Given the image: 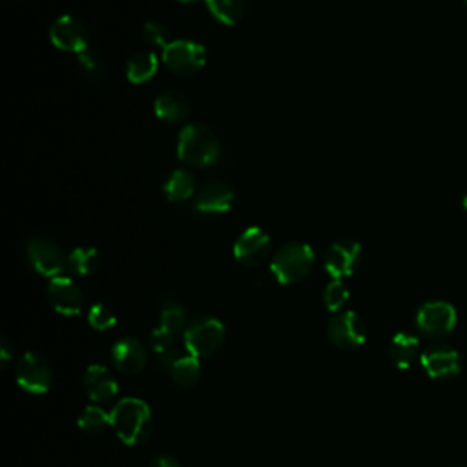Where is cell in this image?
Segmentation results:
<instances>
[{
  "label": "cell",
  "instance_id": "cell-8",
  "mask_svg": "<svg viewBox=\"0 0 467 467\" xmlns=\"http://www.w3.org/2000/svg\"><path fill=\"white\" fill-rule=\"evenodd\" d=\"M26 254L31 266L46 277H57L64 268L60 246L47 237H31L26 243Z\"/></svg>",
  "mask_w": 467,
  "mask_h": 467
},
{
  "label": "cell",
  "instance_id": "cell-10",
  "mask_svg": "<svg viewBox=\"0 0 467 467\" xmlns=\"http://www.w3.org/2000/svg\"><path fill=\"white\" fill-rule=\"evenodd\" d=\"M47 299L51 306L62 316H77L84 308L82 290L73 279L66 275L51 277L47 285Z\"/></svg>",
  "mask_w": 467,
  "mask_h": 467
},
{
  "label": "cell",
  "instance_id": "cell-13",
  "mask_svg": "<svg viewBox=\"0 0 467 467\" xmlns=\"http://www.w3.org/2000/svg\"><path fill=\"white\" fill-rule=\"evenodd\" d=\"M359 254H361V244L358 241H352V239L337 241L325 254V261H323L325 270L334 279L347 277L354 272L359 261Z\"/></svg>",
  "mask_w": 467,
  "mask_h": 467
},
{
  "label": "cell",
  "instance_id": "cell-34",
  "mask_svg": "<svg viewBox=\"0 0 467 467\" xmlns=\"http://www.w3.org/2000/svg\"><path fill=\"white\" fill-rule=\"evenodd\" d=\"M462 206H463V210L467 212V193L463 195V199H462Z\"/></svg>",
  "mask_w": 467,
  "mask_h": 467
},
{
  "label": "cell",
  "instance_id": "cell-27",
  "mask_svg": "<svg viewBox=\"0 0 467 467\" xmlns=\"http://www.w3.org/2000/svg\"><path fill=\"white\" fill-rule=\"evenodd\" d=\"M88 323L95 328V330H109L111 327L117 325V316L113 314V310L104 305V303H95L89 306L88 310Z\"/></svg>",
  "mask_w": 467,
  "mask_h": 467
},
{
  "label": "cell",
  "instance_id": "cell-26",
  "mask_svg": "<svg viewBox=\"0 0 467 467\" xmlns=\"http://www.w3.org/2000/svg\"><path fill=\"white\" fill-rule=\"evenodd\" d=\"M159 327L170 332L171 336H177L179 332H184V308L179 303H168L162 306L159 316Z\"/></svg>",
  "mask_w": 467,
  "mask_h": 467
},
{
  "label": "cell",
  "instance_id": "cell-28",
  "mask_svg": "<svg viewBox=\"0 0 467 467\" xmlns=\"http://www.w3.org/2000/svg\"><path fill=\"white\" fill-rule=\"evenodd\" d=\"M348 296L350 292L345 283L341 279H332L323 292V301L330 312H337L347 303Z\"/></svg>",
  "mask_w": 467,
  "mask_h": 467
},
{
  "label": "cell",
  "instance_id": "cell-16",
  "mask_svg": "<svg viewBox=\"0 0 467 467\" xmlns=\"http://www.w3.org/2000/svg\"><path fill=\"white\" fill-rule=\"evenodd\" d=\"M421 367L432 378L454 376L460 370V356L449 345H431L421 352Z\"/></svg>",
  "mask_w": 467,
  "mask_h": 467
},
{
  "label": "cell",
  "instance_id": "cell-3",
  "mask_svg": "<svg viewBox=\"0 0 467 467\" xmlns=\"http://www.w3.org/2000/svg\"><path fill=\"white\" fill-rule=\"evenodd\" d=\"M314 265V250L306 243H285L272 257L270 270L281 285H292L306 277Z\"/></svg>",
  "mask_w": 467,
  "mask_h": 467
},
{
  "label": "cell",
  "instance_id": "cell-21",
  "mask_svg": "<svg viewBox=\"0 0 467 467\" xmlns=\"http://www.w3.org/2000/svg\"><path fill=\"white\" fill-rule=\"evenodd\" d=\"M157 71V55L153 51H137L126 66V77L133 84L150 80Z\"/></svg>",
  "mask_w": 467,
  "mask_h": 467
},
{
  "label": "cell",
  "instance_id": "cell-30",
  "mask_svg": "<svg viewBox=\"0 0 467 467\" xmlns=\"http://www.w3.org/2000/svg\"><path fill=\"white\" fill-rule=\"evenodd\" d=\"M142 31H144V38H146L151 46H155V47H162V49H164V47L171 42L166 26H162V24H159V22H148Z\"/></svg>",
  "mask_w": 467,
  "mask_h": 467
},
{
  "label": "cell",
  "instance_id": "cell-4",
  "mask_svg": "<svg viewBox=\"0 0 467 467\" xmlns=\"http://www.w3.org/2000/svg\"><path fill=\"white\" fill-rule=\"evenodd\" d=\"M226 337L224 325L212 316H197L182 332L184 348L195 358H208L215 354Z\"/></svg>",
  "mask_w": 467,
  "mask_h": 467
},
{
  "label": "cell",
  "instance_id": "cell-23",
  "mask_svg": "<svg viewBox=\"0 0 467 467\" xmlns=\"http://www.w3.org/2000/svg\"><path fill=\"white\" fill-rule=\"evenodd\" d=\"M204 2L210 13L213 15V18L226 26L237 24L244 15V7H246L244 0H204Z\"/></svg>",
  "mask_w": 467,
  "mask_h": 467
},
{
  "label": "cell",
  "instance_id": "cell-1",
  "mask_svg": "<svg viewBox=\"0 0 467 467\" xmlns=\"http://www.w3.org/2000/svg\"><path fill=\"white\" fill-rule=\"evenodd\" d=\"M111 427L126 445H139L151 431L150 405L139 398H122L109 412Z\"/></svg>",
  "mask_w": 467,
  "mask_h": 467
},
{
  "label": "cell",
  "instance_id": "cell-24",
  "mask_svg": "<svg viewBox=\"0 0 467 467\" xmlns=\"http://www.w3.org/2000/svg\"><path fill=\"white\" fill-rule=\"evenodd\" d=\"M100 265L99 252L91 246H78L67 255V266L78 274V275H88L93 274Z\"/></svg>",
  "mask_w": 467,
  "mask_h": 467
},
{
  "label": "cell",
  "instance_id": "cell-25",
  "mask_svg": "<svg viewBox=\"0 0 467 467\" xmlns=\"http://www.w3.org/2000/svg\"><path fill=\"white\" fill-rule=\"evenodd\" d=\"M77 423H78L80 431H84L88 434H97V432L104 431L108 425H111V418H109V414L102 407L88 405L80 412Z\"/></svg>",
  "mask_w": 467,
  "mask_h": 467
},
{
  "label": "cell",
  "instance_id": "cell-36",
  "mask_svg": "<svg viewBox=\"0 0 467 467\" xmlns=\"http://www.w3.org/2000/svg\"><path fill=\"white\" fill-rule=\"evenodd\" d=\"M465 5H467V0H465Z\"/></svg>",
  "mask_w": 467,
  "mask_h": 467
},
{
  "label": "cell",
  "instance_id": "cell-19",
  "mask_svg": "<svg viewBox=\"0 0 467 467\" xmlns=\"http://www.w3.org/2000/svg\"><path fill=\"white\" fill-rule=\"evenodd\" d=\"M420 341L409 332H398L389 345V359L398 368H409L418 356Z\"/></svg>",
  "mask_w": 467,
  "mask_h": 467
},
{
  "label": "cell",
  "instance_id": "cell-18",
  "mask_svg": "<svg viewBox=\"0 0 467 467\" xmlns=\"http://www.w3.org/2000/svg\"><path fill=\"white\" fill-rule=\"evenodd\" d=\"M155 115L166 122H181L190 115V100L184 93L168 89L155 99Z\"/></svg>",
  "mask_w": 467,
  "mask_h": 467
},
{
  "label": "cell",
  "instance_id": "cell-31",
  "mask_svg": "<svg viewBox=\"0 0 467 467\" xmlns=\"http://www.w3.org/2000/svg\"><path fill=\"white\" fill-rule=\"evenodd\" d=\"M175 336H171L170 332H166L164 328H161L159 325L150 332V347L151 350H155L157 356H162L166 352L171 350Z\"/></svg>",
  "mask_w": 467,
  "mask_h": 467
},
{
  "label": "cell",
  "instance_id": "cell-17",
  "mask_svg": "<svg viewBox=\"0 0 467 467\" xmlns=\"http://www.w3.org/2000/svg\"><path fill=\"white\" fill-rule=\"evenodd\" d=\"M234 202V190L221 181H210L195 195V208L202 213H224Z\"/></svg>",
  "mask_w": 467,
  "mask_h": 467
},
{
  "label": "cell",
  "instance_id": "cell-7",
  "mask_svg": "<svg viewBox=\"0 0 467 467\" xmlns=\"http://www.w3.org/2000/svg\"><path fill=\"white\" fill-rule=\"evenodd\" d=\"M16 383L29 394H46L51 387V368L36 352H26L16 363Z\"/></svg>",
  "mask_w": 467,
  "mask_h": 467
},
{
  "label": "cell",
  "instance_id": "cell-29",
  "mask_svg": "<svg viewBox=\"0 0 467 467\" xmlns=\"http://www.w3.org/2000/svg\"><path fill=\"white\" fill-rule=\"evenodd\" d=\"M78 66H80V71L86 80L99 82L102 78V73H104L102 60L95 51L86 49V51L78 53Z\"/></svg>",
  "mask_w": 467,
  "mask_h": 467
},
{
  "label": "cell",
  "instance_id": "cell-22",
  "mask_svg": "<svg viewBox=\"0 0 467 467\" xmlns=\"http://www.w3.org/2000/svg\"><path fill=\"white\" fill-rule=\"evenodd\" d=\"M193 175L186 170H175L164 182V193L171 202H182L193 195Z\"/></svg>",
  "mask_w": 467,
  "mask_h": 467
},
{
  "label": "cell",
  "instance_id": "cell-35",
  "mask_svg": "<svg viewBox=\"0 0 467 467\" xmlns=\"http://www.w3.org/2000/svg\"><path fill=\"white\" fill-rule=\"evenodd\" d=\"M181 2H186V4H188V2H197V0H181Z\"/></svg>",
  "mask_w": 467,
  "mask_h": 467
},
{
  "label": "cell",
  "instance_id": "cell-9",
  "mask_svg": "<svg viewBox=\"0 0 467 467\" xmlns=\"http://www.w3.org/2000/svg\"><path fill=\"white\" fill-rule=\"evenodd\" d=\"M416 325L427 336L449 334L456 325V310L447 301H429L420 306Z\"/></svg>",
  "mask_w": 467,
  "mask_h": 467
},
{
  "label": "cell",
  "instance_id": "cell-20",
  "mask_svg": "<svg viewBox=\"0 0 467 467\" xmlns=\"http://www.w3.org/2000/svg\"><path fill=\"white\" fill-rule=\"evenodd\" d=\"M168 374L173 379V383L182 387V389H188V387L195 385L199 376H201L199 358H195L192 354H179L177 359L171 363Z\"/></svg>",
  "mask_w": 467,
  "mask_h": 467
},
{
  "label": "cell",
  "instance_id": "cell-15",
  "mask_svg": "<svg viewBox=\"0 0 467 467\" xmlns=\"http://www.w3.org/2000/svg\"><path fill=\"white\" fill-rule=\"evenodd\" d=\"M111 361L122 374H139L146 367L148 354L137 337L126 336L111 347Z\"/></svg>",
  "mask_w": 467,
  "mask_h": 467
},
{
  "label": "cell",
  "instance_id": "cell-2",
  "mask_svg": "<svg viewBox=\"0 0 467 467\" xmlns=\"http://www.w3.org/2000/svg\"><path fill=\"white\" fill-rule=\"evenodd\" d=\"M177 153L190 166H210L219 159L221 144L208 126L190 124L179 133Z\"/></svg>",
  "mask_w": 467,
  "mask_h": 467
},
{
  "label": "cell",
  "instance_id": "cell-33",
  "mask_svg": "<svg viewBox=\"0 0 467 467\" xmlns=\"http://www.w3.org/2000/svg\"><path fill=\"white\" fill-rule=\"evenodd\" d=\"M150 467H181V463L171 456H157L151 460Z\"/></svg>",
  "mask_w": 467,
  "mask_h": 467
},
{
  "label": "cell",
  "instance_id": "cell-32",
  "mask_svg": "<svg viewBox=\"0 0 467 467\" xmlns=\"http://www.w3.org/2000/svg\"><path fill=\"white\" fill-rule=\"evenodd\" d=\"M13 348H11V343L5 339V337H2L0 339V361H2V367L5 368L7 365H9V361H11V358H13V352H11Z\"/></svg>",
  "mask_w": 467,
  "mask_h": 467
},
{
  "label": "cell",
  "instance_id": "cell-14",
  "mask_svg": "<svg viewBox=\"0 0 467 467\" xmlns=\"http://www.w3.org/2000/svg\"><path fill=\"white\" fill-rule=\"evenodd\" d=\"M82 387L88 398L95 403H104L113 400L119 394V383L111 370L104 365L93 363L84 370Z\"/></svg>",
  "mask_w": 467,
  "mask_h": 467
},
{
  "label": "cell",
  "instance_id": "cell-5",
  "mask_svg": "<svg viewBox=\"0 0 467 467\" xmlns=\"http://www.w3.org/2000/svg\"><path fill=\"white\" fill-rule=\"evenodd\" d=\"M327 336L330 343L341 350H352L365 343L367 327L359 314L347 310L336 314L327 323Z\"/></svg>",
  "mask_w": 467,
  "mask_h": 467
},
{
  "label": "cell",
  "instance_id": "cell-11",
  "mask_svg": "<svg viewBox=\"0 0 467 467\" xmlns=\"http://www.w3.org/2000/svg\"><path fill=\"white\" fill-rule=\"evenodd\" d=\"M49 38L53 46L62 51L82 53L88 49V29L77 16L71 15H64L53 22Z\"/></svg>",
  "mask_w": 467,
  "mask_h": 467
},
{
  "label": "cell",
  "instance_id": "cell-6",
  "mask_svg": "<svg viewBox=\"0 0 467 467\" xmlns=\"http://www.w3.org/2000/svg\"><path fill=\"white\" fill-rule=\"evenodd\" d=\"M162 60L171 73L192 75L206 62V47L193 40H171L164 51Z\"/></svg>",
  "mask_w": 467,
  "mask_h": 467
},
{
  "label": "cell",
  "instance_id": "cell-12",
  "mask_svg": "<svg viewBox=\"0 0 467 467\" xmlns=\"http://www.w3.org/2000/svg\"><path fill=\"white\" fill-rule=\"evenodd\" d=\"M270 250V237L259 226L246 228L234 244L235 259L244 266H257L265 261Z\"/></svg>",
  "mask_w": 467,
  "mask_h": 467
}]
</instances>
